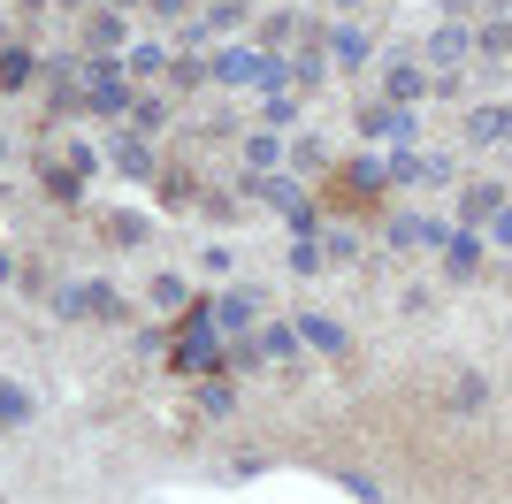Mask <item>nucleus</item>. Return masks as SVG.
I'll list each match as a JSON object with an SVG mask.
<instances>
[{
    "mask_svg": "<svg viewBox=\"0 0 512 504\" xmlns=\"http://www.w3.org/2000/svg\"><path fill=\"white\" fill-rule=\"evenodd\" d=\"M214 77L222 84H253V92H283V84H291V62L268 54V46H222V54H214Z\"/></svg>",
    "mask_w": 512,
    "mask_h": 504,
    "instance_id": "obj_1",
    "label": "nucleus"
},
{
    "mask_svg": "<svg viewBox=\"0 0 512 504\" xmlns=\"http://www.w3.org/2000/svg\"><path fill=\"white\" fill-rule=\"evenodd\" d=\"M130 69H123V54H100V62H85V107L92 115H130Z\"/></svg>",
    "mask_w": 512,
    "mask_h": 504,
    "instance_id": "obj_2",
    "label": "nucleus"
},
{
    "mask_svg": "<svg viewBox=\"0 0 512 504\" xmlns=\"http://www.w3.org/2000/svg\"><path fill=\"white\" fill-rule=\"evenodd\" d=\"M367 138H390V153H406L413 138H421V123H413V107H367L360 115Z\"/></svg>",
    "mask_w": 512,
    "mask_h": 504,
    "instance_id": "obj_3",
    "label": "nucleus"
},
{
    "mask_svg": "<svg viewBox=\"0 0 512 504\" xmlns=\"http://www.w3.org/2000/svg\"><path fill=\"white\" fill-rule=\"evenodd\" d=\"M444 176H451V161H444V153H390V184H444Z\"/></svg>",
    "mask_w": 512,
    "mask_h": 504,
    "instance_id": "obj_4",
    "label": "nucleus"
},
{
    "mask_svg": "<svg viewBox=\"0 0 512 504\" xmlns=\"http://www.w3.org/2000/svg\"><path fill=\"white\" fill-rule=\"evenodd\" d=\"M474 54V39L459 31V23H436V39H428V62H436V77H459V62Z\"/></svg>",
    "mask_w": 512,
    "mask_h": 504,
    "instance_id": "obj_5",
    "label": "nucleus"
},
{
    "mask_svg": "<svg viewBox=\"0 0 512 504\" xmlns=\"http://www.w3.org/2000/svg\"><path fill=\"white\" fill-rule=\"evenodd\" d=\"M444 222H428V214H390V245L406 252V245H444Z\"/></svg>",
    "mask_w": 512,
    "mask_h": 504,
    "instance_id": "obj_6",
    "label": "nucleus"
},
{
    "mask_svg": "<svg viewBox=\"0 0 512 504\" xmlns=\"http://www.w3.org/2000/svg\"><path fill=\"white\" fill-rule=\"evenodd\" d=\"M253 314H260L253 291H222V298H214V329H222V336H245V329H253Z\"/></svg>",
    "mask_w": 512,
    "mask_h": 504,
    "instance_id": "obj_7",
    "label": "nucleus"
},
{
    "mask_svg": "<svg viewBox=\"0 0 512 504\" xmlns=\"http://www.w3.org/2000/svg\"><path fill=\"white\" fill-rule=\"evenodd\" d=\"M39 69H46V62L31 54V46H0V92H23Z\"/></svg>",
    "mask_w": 512,
    "mask_h": 504,
    "instance_id": "obj_8",
    "label": "nucleus"
},
{
    "mask_svg": "<svg viewBox=\"0 0 512 504\" xmlns=\"http://www.w3.org/2000/svg\"><path fill=\"white\" fill-rule=\"evenodd\" d=\"M169 62H176V54H169L161 39H138V46H123V69H130V77H169Z\"/></svg>",
    "mask_w": 512,
    "mask_h": 504,
    "instance_id": "obj_9",
    "label": "nucleus"
},
{
    "mask_svg": "<svg viewBox=\"0 0 512 504\" xmlns=\"http://www.w3.org/2000/svg\"><path fill=\"white\" fill-rule=\"evenodd\" d=\"M467 138H474V146H505V138H512V107H474Z\"/></svg>",
    "mask_w": 512,
    "mask_h": 504,
    "instance_id": "obj_10",
    "label": "nucleus"
},
{
    "mask_svg": "<svg viewBox=\"0 0 512 504\" xmlns=\"http://www.w3.org/2000/svg\"><path fill=\"white\" fill-rule=\"evenodd\" d=\"M383 84H390V107H413L421 92H436V77H421V69H398V62L383 69Z\"/></svg>",
    "mask_w": 512,
    "mask_h": 504,
    "instance_id": "obj_11",
    "label": "nucleus"
},
{
    "mask_svg": "<svg viewBox=\"0 0 512 504\" xmlns=\"http://www.w3.org/2000/svg\"><path fill=\"white\" fill-rule=\"evenodd\" d=\"M444 268L451 275H474V268H482V237H474V230H451L444 237Z\"/></svg>",
    "mask_w": 512,
    "mask_h": 504,
    "instance_id": "obj_12",
    "label": "nucleus"
},
{
    "mask_svg": "<svg viewBox=\"0 0 512 504\" xmlns=\"http://www.w3.org/2000/svg\"><path fill=\"white\" fill-rule=\"evenodd\" d=\"M291 329H299V344H314V352H344V329L329 314H299Z\"/></svg>",
    "mask_w": 512,
    "mask_h": 504,
    "instance_id": "obj_13",
    "label": "nucleus"
},
{
    "mask_svg": "<svg viewBox=\"0 0 512 504\" xmlns=\"http://www.w3.org/2000/svg\"><path fill=\"white\" fill-rule=\"evenodd\" d=\"M329 62H337V69H360V62H367V31L337 23V31H329Z\"/></svg>",
    "mask_w": 512,
    "mask_h": 504,
    "instance_id": "obj_14",
    "label": "nucleus"
},
{
    "mask_svg": "<svg viewBox=\"0 0 512 504\" xmlns=\"http://www.w3.org/2000/svg\"><path fill=\"white\" fill-rule=\"evenodd\" d=\"M245 161H253V176H276V161H283V130H253V138H245Z\"/></svg>",
    "mask_w": 512,
    "mask_h": 504,
    "instance_id": "obj_15",
    "label": "nucleus"
},
{
    "mask_svg": "<svg viewBox=\"0 0 512 504\" xmlns=\"http://www.w3.org/2000/svg\"><path fill=\"white\" fill-rule=\"evenodd\" d=\"M497 214H505V184H474L467 191V230L474 222H497Z\"/></svg>",
    "mask_w": 512,
    "mask_h": 504,
    "instance_id": "obj_16",
    "label": "nucleus"
},
{
    "mask_svg": "<svg viewBox=\"0 0 512 504\" xmlns=\"http://www.w3.org/2000/svg\"><path fill=\"white\" fill-rule=\"evenodd\" d=\"M161 123H169V100H153V92H138V100H130V130H146V138H153Z\"/></svg>",
    "mask_w": 512,
    "mask_h": 504,
    "instance_id": "obj_17",
    "label": "nucleus"
},
{
    "mask_svg": "<svg viewBox=\"0 0 512 504\" xmlns=\"http://www.w3.org/2000/svg\"><path fill=\"white\" fill-rule=\"evenodd\" d=\"M85 39L100 46V54H115V46H123V16H115V8H100V16L85 23Z\"/></svg>",
    "mask_w": 512,
    "mask_h": 504,
    "instance_id": "obj_18",
    "label": "nucleus"
},
{
    "mask_svg": "<svg viewBox=\"0 0 512 504\" xmlns=\"http://www.w3.org/2000/svg\"><path fill=\"white\" fill-rule=\"evenodd\" d=\"M115 314H123V298H115L100 275H92V283H85V321H115Z\"/></svg>",
    "mask_w": 512,
    "mask_h": 504,
    "instance_id": "obj_19",
    "label": "nucleus"
},
{
    "mask_svg": "<svg viewBox=\"0 0 512 504\" xmlns=\"http://www.w3.org/2000/svg\"><path fill=\"white\" fill-rule=\"evenodd\" d=\"M46 191H54L62 207H77V199H85V176H77V168H46Z\"/></svg>",
    "mask_w": 512,
    "mask_h": 504,
    "instance_id": "obj_20",
    "label": "nucleus"
},
{
    "mask_svg": "<svg viewBox=\"0 0 512 504\" xmlns=\"http://www.w3.org/2000/svg\"><path fill=\"white\" fill-rule=\"evenodd\" d=\"M260 352H268V359H291V352H299V329H291V321L260 329Z\"/></svg>",
    "mask_w": 512,
    "mask_h": 504,
    "instance_id": "obj_21",
    "label": "nucleus"
},
{
    "mask_svg": "<svg viewBox=\"0 0 512 504\" xmlns=\"http://www.w3.org/2000/svg\"><path fill=\"white\" fill-rule=\"evenodd\" d=\"M115 168H123V176H153V153L138 146V138H123V146H115Z\"/></svg>",
    "mask_w": 512,
    "mask_h": 504,
    "instance_id": "obj_22",
    "label": "nucleus"
},
{
    "mask_svg": "<svg viewBox=\"0 0 512 504\" xmlns=\"http://www.w3.org/2000/svg\"><path fill=\"white\" fill-rule=\"evenodd\" d=\"M245 8H253V0H207V23H214V31H237Z\"/></svg>",
    "mask_w": 512,
    "mask_h": 504,
    "instance_id": "obj_23",
    "label": "nucleus"
},
{
    "mask_svg": "<svg viewBox=\"0 0 512 504\" xmlns=\"http://www.w3.org/2000/svg\"><path fill=\"white\" fill-rule=\"evenodd\" d=\"M146 298H153V306H169V314H176V306H184V298H192V291H184L176 275H153V283H146Z\"/></svg>",
    "mask_w": 512,
    "mask_h": 504,
    "instance_id": "obj_24",
    "label": "nucleus"
},
{
    "mask_svg": "<svg viewBox=\"0 0 512 504\" xmlns=\"http://www.w3.org/2000/svg\"><path fill=\"white\" fill-rule=\"evenodd\" d=\"M54 314H62V321H85V283H62V291H54Z\"/></svg>",
    "mask_w": 512,
    "mask_h": 504,
    "instance_id": "obj_25",
    "label": "nucleus"
},
{
    "mask_svg": "<svg viewBox=\"0 0 512 504\" xmlns=\"http://www.w3.org/2000/svg\"><path fill=\"white\" fill-rule=\"evenodd\" d=\"M0 420H31V390H16V382H0Z\"/></svg>",
    "mask_w": 512,
    "mask_h": 504,
    "instance_id": "obj_26",
    "label": "nucleus"
},
{
    "mask_svg": "<svg viewBox=\"0 0 512 504\" xmlns=\"http://www.w3.org/2000/svg\"><path fill=\"white\" fill-rule=\"evenodd\" d=\"M199 77H214L199 54H176V62H169V84H199Z\"/></svg>",
    "mask_w": 512,
    "mask_h": 504,
    "instance_id": "obj_27",
    "label": "nucleus"
},
{
    "mask_svg": "<svg viewBox=\"0 0 512 504\" xmlns=\"http://www.w3.org/2000/svg\"><path fill=\"white\" fill-rule=\"evenodd\" d=\"M291 275H321V245H314V237H299V245H291Z\"/></svg>",
    "mask_w": 512,
    "mask_h": 504,
    "instance_id": "obj_28",
    "label": "nucleus"
},
{
    "mask_svg": "<svg viewBox=\"0 0 512 504\" xmlns=\"http://www.w3.org/2000/svg\"><path fill=\"white\" fill-rule=\"evenodd\" d=\"M291 115H299V100H291V92H268V130H283Z\"/></svg>",
    "mask_w": 512,
    "mask_h": 504,
    "instance_id": "obj_29",
    "label": "nucleus"
},
{
    "mask_svg": "<svg viewBox=\"0 0 512 504\" xmlns=\"http://www.w3.org/2000/svg\"><path fill=\"white\" fill-rule=\"evenodd\" d=\"M321 252H329V260H352V252H360V237H352V230H329V237H321Z\"/></svg>",
    "mask_w": 512,
    "mask_h": 504,
    "instance_id": "obj_30",
    "label": "nucleus"
},
{
    "mask_svg": "<svg viewBox=\"0 0 512 504\" xmlns=\"http://www.w3.org/2000/svg\"><path fill=\"white\" fill-rule=\"evenodd\" d=\"M291 84H299V92H314V84H321V54H306V62H291Z\"/></svg>",
    "mask_w": 512,
    "mask_h": 504,
    "instance_id": "obj_31",
    "label": "nucleus"
},
{
    "mask_svg": "<svg viewBox=\"0 0 512 504\" xmlns=\"http://www.w3.org/2000/svg\"><path fill=\"white\" fill-rule=\"evenodd\" d=\"M283 39H291V16H268V23H260V46H268V54H276Z\"/></svg>",
    "mask_w": 512,
    "mask_h": 504,
    "instance_id": "obj_32",
    "label": "nucleus"
},
{
    "mask_svg": "<svg viewBox=\"0 0 512 504\" xmlns=\"http://www.w3.org/2000/svg\"><path fill=\"white\" fill-rule=\"evenodd\" d=\"M474 46H482V54H505V46H512V23H490V31H482Z\"/></svg>",
    "mask_w": 512,
    "mask_h": 504,
    "instance_id": "obj_33",
    "label": "nucleus"
},
{
    "mask_svg": "<svg viewBox=\"0 0 512 504\" xmlns=\"http://www.w3.org/2000/svg\"><path fill=\"white\" fill-rule=\"evenodd\" d=\"M153 16H192V0H146Z\"/></svg>",
    "mask_w": 512,
    "mask_h": 504,
    "instance_id": "obj_34",
    "label": "nucleus"
},
{
    "mask_svg": "<svg viewBox=\"0 0 512 504\" xmlns=\"http://www.w3.org/2000/svg\"><path fill=\"white\" fill-rule=\"evenodd\" d=\"M490 237H497V245H512V199H505V214L490 222Z\"/></svg>",
    "mask_w": 512,
    "mask_h": 504,
    "instance_id": "obj_35",
    "label": "nucleus"
},
{
    "mask_svg": "<svg viewBox=\"0 0 512 504\" xmlns=\"http://www.w3.org/2000/svg\"><path fill=\"white\" fill-rule=\"evenodd\" d=\"M8 275H16V260H8V252H0V283H8Z\"/></svg>",
    "mask_w": 512,
    "mask_h": 504,
    "instance_id": "obj_36",
    "label": "nucleus"
},
{
    "mask_svg": "<svg viewBox=\"0 0 512 504\" xmlns=\"http://www.w3.org/2000/svg\"><path fill=\"white\" fill-rule=\"evenodd\" d=\"M0 161H8V138H0Z\"/></svg>",
    "mask_w": 512,
    "mask_h": 504,
    "instance_id": "obj_37",
    "label": "nucleus"
},
{
    "mask_svg": "<svg viewBox=\"0 0 512 504\" xmlns=\"http://www.w3.org/2000/svg\"><path fill=\"white\" fill-rule=\"evenodd\" d=\"M62 8H77V0H62Z\"/></svg>",
    "mask_w": 512,
    "mask_h": 504,
    "instance_id": "obj_38",
    "label": "nucleus"
},
{
    "mask_svg": "<svg viewBox=\"0 0 512 504\" xmlns=\"http://www.w3.org/2000/svg\"><path fill=\"white\" fill-rule=\"evenodd\" d=\"M337 8H352V0H337Z\"/></svg>",
    "mask_w": 512,
    "mask_h": 504,
    "instance_id": "obj_39",
    "label": "nucleus"
},
{
    "mask_svg": "<svg viewBox=\"0 0 512 504\" xmlns=\"http://www.w3.org/2000/svg\"><path fill=\"white\" fill-rule=\"evenodd\" d=\"M0 428H8V420H0Z\"/></svg>",
    "mask_w": 512,
    "mask_h": 504,
    "instance_id": "obj_40",
    "label": "nucleus"
}]
</instances>
